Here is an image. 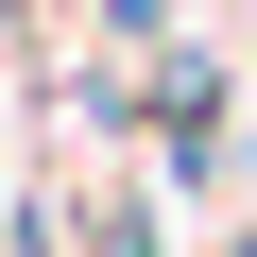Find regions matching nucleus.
<instances>
[{
  "label": "nucleus",
  "mask_w": 257,
  "mask_h": 257,
  "mask_svg": "<svg viewBox=\"0 0 257 257\" xmlns=\"http://www.w3.org/2000/svg\"><path fill=\"white\" fill-rule=\"evenodd\" d=\"M103 18V52H172V0H86Z\"/></svg>",
  "instance_id": "obj_1"
}]
</instances>
